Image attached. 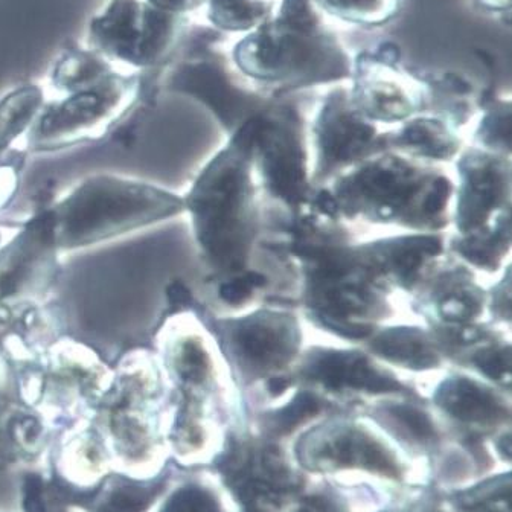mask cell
<instances>
[{"instance_id":"cell-1","label":"cell","mask_w":512,"mask_h":512,"mask_svg":"<svg viewBox=\"0 0 512 512\" xmlns=\"http://www.w3.org/2000/svg\"><path fill=\"white\" fill-rule=\"evenodd\" d=\"M177 209L176 199L156 189L98 179L60 206L52 217V229L61 246H83L167 217Z\"/></svg>"},{"instance_id":"cell-2","label":"cell","mask_w":512,"mask_h":512,"mask_svg":"<svg viewBox=\"0 0 512 512\" xmlns=\"http://www.w3.org/2000/svg\"><path fill=\"white\" fill-rule=\"evenodd\" d=\"M173 13L141 0H112L90 22L93 45L110 57L147 68L167 57L176 39Z\"/></svg>"},{"instance_id":"cell-3","label":"cell","mask_w":512,"mask_h":512,"mask_svg":"<svg viewBox=\"0 0 512 512\" xmlns=\"http://www.w3.org/2000/svg\"><path fill=\"white\" fill-rule=\"evenodd\" d=\"M135 90V80L115 75L78 90L43 116L37 127V138L55 142L84 135L98 124L112 121L135 96Z\"/></svg>"},{"instance_id":"cell-4","label":"cell","mask_w":512,"mask_h":512,"mask_svg":"<svg viewBox=\"0 0 512 512\" xmlns=\"http://www.w3.org/2000/svg\"><path fill=\"white\" fill-rule=\"evenodd\" d=\"M319 459H327L333 464L357 465L371 468L378 473L395 476L398 473L394 461L388 453L381 450L380 445L363 436L346 435L334 439L322 452L317 453Z\"/></svg>"},{"instance_id":"cell-5","label":"cell","mask_w":512,"mask_h":512,"mask_svg":"<svg viewBox=\"0 0 512 512\" xmlns=\"http://www.w3.org/2000/svg\"><path fill=\"white\" fill-rule=\"evenodd\" d=\"M112 75L106 61L92 52L69 49L58 60L54 71V83L68 92H78L103 81Z\"/></svg>"},{"instance_id":"cell-6","label":"cell","mask_w":512,"mask_h":512,"mask_svg":"<svg viewBox=\"0 0 512 512\" xmlns=\"http://www.w3.org/2000/svg\"><path fill=\"white\" fill-rule=\"evenodd\" d=\"M441 404L464 421H490L499 418L497 401L484 389H479L470 381H456L441 394Z\"/></svg>"},{"instance_id":"cell-7","label":"cell","mask_w":512,"mask_h":512,"mask_svg":"<svg viewBox=\"0 0 512 512\" xmlns=\"http://www.w3.org/2000/svg\"><path fill=\"white\" fill-rule=\"evenodd\" d=\"M42 103V90L36 86L14 90L0 101V150L8 147L31 124Z\"/></svg>"},{"instance_id":"cell-8","label":"cell","mask_w":512,"mask_h":512,"mask_svg":"<svg viewBox=\"0 0 512 512\" xmlns=\"http://www.w3.org/2000/svg\"><path fill=\"white\" fill-rule=\"evenodd\" d=\"M162 512H220V508L208 491L188 487L177 491Z\"/></svg>"},{"instance_id":"cell-9","label":"cell","mask_w":512,"mask_h":512,"mask_svg":"<svg viewBox=\"0 0 512 512\" xmlns=\"http://www.w3.org/2000/svg\"><path fill=\"white\" fill-rule=\"evenodd\" d=\"M215 20L224 26L249 23L256 16V8L247 0H214L212 2Z\"/></svg>"},{"instance_id":"cell-10","label":"cell","mask_w":512,"mask_h":512,"mask_svg":"<svg viewBox=\"0 0 512 512\" xmlns=\"http://www.w3.org/2000/svg\"><path fill=\"white\" fill-rule=\"evenodd\" d=\"M319 410V403L316 398L308 394L299 395L290 406L285 407L279 413L278 420H276V427L279 432L287 433L295 429L302 421L307 420L308 416H313Z\"/></svg>"},{"instance_id":"cell-11","label":"cell","mask_w":512,"mask_h":512,"mask_svg":"<svg viewBox=\"0 0 512 512\" xmlns=\"http://www.w3.org/2000/svg\"><path fill=\"white\" fill-rule=\"evenodd\" d=\"M391 412L416 438L430 439L435 436V430L424 413L407 406L392 407Z\"/></svg>"},{"instance_id":"cell-12","label":"cell","mask_w":512,"mask_h":512,"mask_svg":"<svg viewBox=\"0 0 512 512\" xmlns=\"http://www.w3.org/2000/svg\"><path fill=\"white\" fill-rule=\"evenodd\" d=\"M23 506L26 512H46L45 502H43V482L39 476L26 477Z\"/></svg>"},{"instance_id":"cell-13","label":"cell","mask_w":512,"mask_h":512,"mask_svg":"<svg viewBox=\"0 0 512 512\" xmlns=\"http://www.w3.org/2000/svg\"><path fill=\"white\" fill-rule=\"evenodd\" d=\"M250 284L249 279H243V281L231 282V284L224 285L221 288V296L228 302H238L249 293Z\"/></svg>"},{"instance_id":"cell-14","label":"cell","mask_w":512,"mask_h":512,"mask_svg":"<svg viewBox=\"0 0 512 512\" xmlns=\"http://www.w3.org/2000/svg\"><path fill=\"white\" fill-rule=\"evenodd\" d=\"M197 0H148V4L167 13H179V11L188 10Z\"/></svg>"},{"instance_id":"cell-15","label":"cell","mask_w":512,"mask_h":512,"mask_svg":"<svg viewBox=\"0 0 512 512\" xmlns=\"http://www.w3.org/2000/svg\"><path fill=\"white\" fill-rule=\"evenodd\" d=\"M447 194V182H438L435 192H433L432 196L429 197V202H427V206H429L430 211H436L439 206H442V203L447 199Z\"/></svg>"},{"instance_id":"cell-16","label":"cell","mask_w":512,"mask_h":512,"mask_svg":"<svg viewBox=\"0 0 512 512\" xmlns=\"http://www.w3.org/2000/svg\"><path fill=\"white\" fill-rule=\"evenodd\" d=\"M287 388V381L281 380V378H276L270 383V389H272L273 394H279V392L284 391Z\"/></svg>"}]
</instances>
